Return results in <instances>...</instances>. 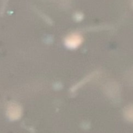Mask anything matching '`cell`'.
<instances>
[{
  "label": "cell",
  "instance_id": "6da1fadb",
  "mask_svg": "<svg viewBox=\"0 0 133 133\" xmlns=\"http://www.w3.org/2000/svg\"><path fill=\"white\" fill-rule=\"evenodd\" d=\"M83 38L79 33L69 34L65 39V44L69 49H76L83 43Z\"/></svg>",
  "mask_w": 133,
  "mask_h": 133
},
{
  "label": "cell",
  "instance_id": "7a4b0ae2",
  "mask_svg": "<svg viewBox=\"0 0 133 133\" xmlns=\"http://www.w3.org/2000/svg\"><path fill=\"white\" fill-rule=\"evenodd\" d=\"M6 115L11 121H16L22 115V108L16 103H10L6 110Z\"/></svg>",
  "mask_w": 133,
  "mask_h": 133
},
{
  "label": "cell",
  "instance_id": "3957f363",
  "mask_svg": "<svg viewBox=\"0 0 133 133\" xmlns=\"http://www.w3.org/2000/svg\"><path fill=\"white\" fill-rule=\"evenodd\" d=\"M104 92L107 94V96L115 99L118 97L120 94V89L116 83L112 82L106 84V86L104 87Z\"/></svg>",
  "mask_w": 133,
  "mask_h": 133
},
{
  "label": "cell",
  "instance_id": "277c9868",
  "mask_svg": "<svg viewBox=\"0 0 133 133\" xmlns=\"http://www.w3.org/2000/svg\"><path fill=\"white\" fill-rule=\"evenodd\" d=\"M95 76H97V72H93V73H91V74H90L89 76H87V77H85L82 81H80L79 83H76L72 88V92H75V91H76L78 89H79L81 87H83V86H84L87 83H88L89 81H90L91 79H93L94 77H95Z\"/></svg>",
  "mask_w": 133,
  "mask_h": 133
},
{
  "label": "cell",
  "instance_id": "5b68a950",
  "mask_svg": "<svg viewBox=\"0 0 133 133\" xmlns=\"http://www.w3.org/2000/svg\"><path fill=\"white\" fill-rule=\"evenodd\" d=\"M124 117L130 122H133V104L126 107L124 110Z\"/></svg>",
  "mask_w": 133,
  "mask_h": 133
}]
</instances>
